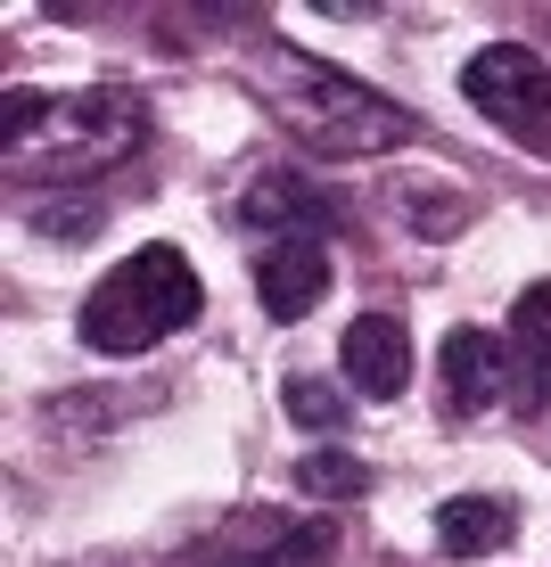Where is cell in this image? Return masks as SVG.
Masks as SVG:
<instances>
[{
    "mask_svg": "<svg viewBox=\"0 0 551 567\" xmlns=\"http://www.w3.org/2000/svg\"><path fill=\"white\" fill-rule=\"evenodd\" d=\"M239 83L255 91V107H264L288 141H305L313 156H329V165L387 156V148H404L411 132H420L411 107H396L387 91L354 83L346 66H329V58H313L297 42H247L239 50Z\"/></svg>",
    "mask_w": 551,
    "mask_h": 567,
    "instance_id": "1",
    "label": "cell"
},
{
    "mask_svg": "<svg viewBox=\"0 0 551 567\" xmlns=\"http://www.w3.org/2000/svg\"><path fill=\"white\" fill-rule=\"evenodd\" d=\"M198 312H206V280H198V264H190L182 247H132V256L83 297L74 329H83L91 354L132 362V354H149V346L182 338Z\"/></svg>",
    "mask_w": 551,
    "mask_h": 567,
    "instance_id": "2",
    "label": "cell"
},
{
    "mask_svg": "<svg viewBox=\"0 0 551 567\" xmlns=\"http://www.w3.org/2000/svg\"><path fill=\"white\" fill-rule=\"evenodd\" d=\"M141 141H149V107L132 91L100 83V91H74V100H50L42 132L9 148V173L17 182H91V173L141 156Z\"/></svg>",
    "mask_w": 551,
    "mask_h": 567,
    "instance_id": "3",
    "label": "cell"
},
{
    "mask_svg": "<svg viewBox=\"0 0 551 567\" xmlns=\"http://www.w3.org/2000/svg\"><path fill=\"white\" fill-rule=\"evenodd\" d=\"M461 100L478 107L502 141H519L527 156H543V165H551V66H543V50L486 42L461 66Z\"/></svg>",
    "mask_w": 551,
    "mask_h": 567,
    "instance_id": "4",
    "label": "cell"
},
{
    "mask_svg": "<svg viewBox=\"0 0 551 567\" xmlns=\"http://www.w3.org/2000/svg\"><path fill=\"white\" fill-rule=\"evenodd\" d=\"M214 567H329L338 559V526L329 518H288V511H239L214 535Z\"/></svg>",
    "mask_w": 551,
    "mask_h": 567,
    "instance_id": "5",
    "label": "cell"
},
{
    "mask_svg": "<svg viewBox=\"0 0 551 567\" xmlns=\"http://www.w3.org/2000/svg\"><path fill=\"white\" fill-rule=\"evenodd\" d=\"M255 297H264L272 321H305L329 297V239H305V230L255 239Z\"/></svg>",
    "mask_w": 551,
    "mask_h": 567,
    "instance_id": "6",
    "label": "cell"
},
{
    "mask_svg": "<svg viewBox=\"0 0 551 567\" xmlns=\"http://www.w3.org/2000/svg\"><path fill=\"white\" fill-rule=\"evenodd\" d=\"M338 362H346L354 395L396 403L411 386V329H404V312H354L346 338H338Z\"/></svg>",
    "mask_w": 551,
    "mask_h": 567,
    "instance_id": "7",
    "label": "cell"
},
{
    "mask_svg": "<svg viewBox=\"0 0 551 567\" xmlns=\"http://www.w3.org/2000/svg\"><path fill=\"white\" fill-rule=\"evenodd\" d=\"M437 379H445V420H486L494 403H510L502 338H486V329H445Z\"/></svg>",
    "mask_w": 551,
    "mask_h": 567,
    "instance_id": "8",
    "label": "cell"
},
{
    "mask_svg": "<svg viewBox=\"0 0 551 567\" xmlns=\"http://www.w3.org/2000/svg\"><path fill=\"white\" fill-rule=\"evenodd\" d=\"M502 362H510V412L535 420L543 403H551V280H535L519 305H510Z\"/></svg>",
    "mask_w": 551,
    "mask_h": 567,
    "instance_id": "9",
    "label": "cell"
},
{
    "mask_svg": "<svg viewBox=\"0 0 551 567\" xmlns=\"http://www.w3.org/2000/svg\"><path fill=\"white\" fill-rule=\"evenodd\" d=\"M239 230L247 239H272V230H305V239H338V206L322 198L297 173H264V182L239 198Z\"/></svg>",
    "mask_w": 551,
    "mask_h": 567,
    "instance_id": "10",
    "label": "cell"
},
{
    "mask_svg": "<svg viewBox=\"0 0 551 567\" xmlns=\"http://www.w3.org/2000/svg\"><path fill=\"white\" fill-rule=\"evenodd\" d=\"M510 535H519V511H510L502 494H452V502H437V551L445 559H486V551H502Z\"/></svg>",
    "mask_w": 551,
    "mask_h": 567,
    "instance_id": "11",
    "label": "cell"
},
{
    "mask_svg": "<svg viewBox=\"0 0 551 567\" xmlns=\"http://www.w3.org/2000/svg\"><path fill=\"white\" fill-rule=\"evenodd\" d=\"M288 477H297V494L305 502H354V494H370V461H354V453H338V444H322V453H305L297 468H288Z\"/></svg>",
    "mask_w": 551,
    "mask_h": 567,
    "instance_id": "12",
    "label": "cell"
},
{
    "mask_svg": "<svg viewBox=\"0 0 551 567\" xmlns=\"http://www.w3.org/2000/svg\"><path fill=\"white\" fill-rule=\"evenodd\" d=\"M280 403H288V420H297L305 436H338V427L354 420V395L329 386V379H313V370H297V379L280 386Z\"/></svg>",
    "mask_w": 551,
    "mask_h": 567,
    "instance_id": "13",
    "label": "cell"
},
{
    "mask_svg": "<svg viewBox=\"0 0 551 567\" xmlns=\"http://www.w3.org/2000/svg\"><path fill=\"white\" fill-rule=\"evenodd\" d=\"M33 223L58 239H83V230H100V206H33Z\"/></svg>",
    "mask_w": 551,
    "mask_h": 567,
    "instance_id": "14",
    "label": "cell"
}]
</instances>
